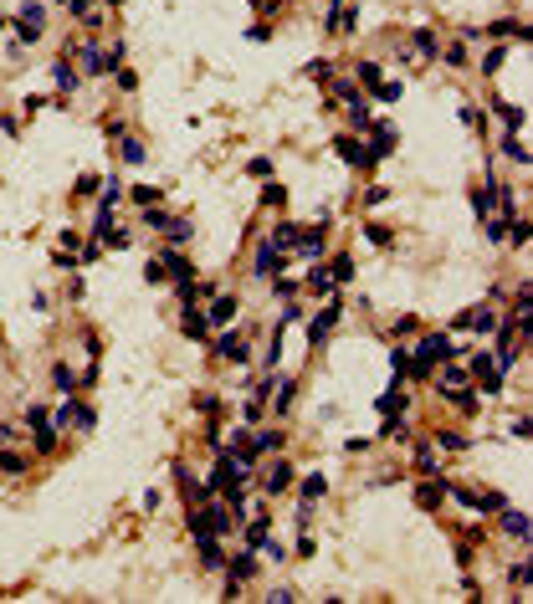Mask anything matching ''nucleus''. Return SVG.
Returning <instances> with one entry per match:
<instances>
[{
  "label": "nucleus",
  "instance_id": "39448f33",
  "mask_svg": "<svg viewBox=\"0 0 533 604\" xmlns=\"http://www.w3.org/2000/svg\"><path fill=\"white\" fill-rule=\"evenodd\" d=\"M498 512H503V533H508V538H518V543H528V538H533V533H528V528H533V523H528V512L508 507V502H503Z\"/></svg>",
  "mask_w": 533,
  "mask_h": 604
},
{
  "label": "nucleus",
  "instance_id": "aec40b11",
  "mask_svg": "<svg viewBox=\"0 0 533 604\" xmlns=\"http://www.w3.org/2000/svg\"><path fill=\"white\" fill-rule=\"evenodd\" d=\"M180 328H185V338L200 343V338L210 333V323H205V313H190V308H185V323H180Z\"/></svg>",
  "mask_w": 533,
  "mask_h": 604
},
{
  "label": "nucleus",
  "instance_id": "5fc2aeb1",
  "mask_svg": "<svg viewBox=\"0 0 533 604\" xmlns=\"http://www.w3.org/2000/svg\"><path fill=\"white\" fill-rule=\"evenodd\" d=\"M26 420H31L36 430H41V425H52V415H47V410H41V405H31V410H26Z\"/></svg>",
  "mask_w": 533,
  "mask_h": 604
},
{
  "label": "nucleus",
  "instance_id": "3c124183",
  "mask_svg": "<svg viewBox=\"0 0 533 604\" xmlns=\"http://www.w3.org/2000/svg\"><path fill=\"white\" fill-rule=\"evenodd\" d=\"M262 200H267V205H282V200H287V190H282V185H272V180H267V195H262Z\"/></svg>",
  "mask_w": 533,
  "mask_h": 604
},
{
  "label": "nucleus",
  "instance_id": "bb28decb",
  "mask_svg": "<svg viewBox=\"0 0 533 604\" xmlns=\"http://www.w3.org/2000/svg\"><path fill=\"white\" fill-rule=\"evenodd\" d=\"M93 231H98V241H103V236L113 231V205H108V200L98 205V215H93Z\"/></svg>",
  "mask_w": 533,
  "mask_h": 604
},
{
  "label": "nucleus",
  "instance_id": "09e8293b",
  "mask_svg": "<svg viewBox=\"0 0 533 604\" xmlns=\"http://www.w3.org/2000/svg\"><path fill=\"white\" fill-rule=\"evenodd\" d=\"M164 231H169V236H175V241H190V236H195V231H190V221H169Z\"/></svg>",
  "mask_w": 533,
  "mask_h": 604
},
{
  "label": "nucleus",
  "instance_id": "8fccbe9b",
  "mask_svg": "<svg viewBox=\"0 0 533 604\" xmlns=\"http://www.w3.org/2000/svg\"><path fill=\"white\" fill-rule=\"evenodd\" d=\"M482 390H487V395H498V390H503V374H498V369H487V374H482Z\"/></svg>",
  "mask_w": 533,
  "mask_h": 604
},
{
  "label": "nucleus",
  "instance_id": "72a5a7b5",
  "mask_svg": "<svg viewBox=\"0 0 533 604\" xmlns=\"http://www.w3.org/2000/svg\"><path fill=\"white\" fill-rule=\"evenodd\" d=\"M503 62H508V47H493V52H487V57H482V72H487V77H493V72L503 67Z\"/></svg>",
  "mask_w": 533,
  "mask_h": 604
},
{
  "label": "nucleus",
  "instance_id": "58836bf2",
  "mask_svg": "<svg viewBox=\"0 0 533 604\" xmlns=\"http://www.w3.org/2000/svg\"><path fill=\"white\" fill-rule=\"evenodd\" d=\"M123 159H129V164H144L149 154H144V144H139V139H123Z\"/></svg>",
  "mask_w": 533,
  "mask_h": 604
},
{
  "label": "nucleus",
  "instance_id": "f257e3e1",
  "mask_svg": "<svg viewBox=\"0 0 533 604\" xmlns=\"http://www.w3.org/2000/svg\"><path fill=\"white\" fill-rule=\"evenodd\" d=\"M333 149H338V159H344V164H359V169H374L379 159H385L379 149H369V144H354L349 134H338V139H333Z\"/></svg>",
  "mask_w": 533,
  "mask_h": 604
},
{
  "label": "nucleus",
  "instance_id": "79ce46f5",
  "mask_svg": "<svg viewBox=\"0 0 533 604\" xmlns=\"http://www.w3.org/2000/svg\"><path fill=\"white\" fill-rule=\"evenodd\" d=\"M144 221H149V226H159V231H164V226H169V215H164V210H159V205H144Z\"/></svg>",
  "mask_w": 533,
  "mask_h": 604
},
{
  "label": "nucleus",
  "instance_id": "2eb2a0df",
  "mask_svg": "<svg viewBox=\"0 0 533 604\" xmlns=\"http://www.w3.org/2000/svg\"><path fill=\"white\" fill-rule=\"evenodd\" d=\"M257 272H262V277H277V272H282V251H277L272 241L257 251Z\"/></svg>",
  "mask_w": 533,
  "mask_h": 604
},
{
  "label": "nucleus",
  "instance_id": "a19ab883",
  "mask_svg": "<svg viewBox=\"0 0 533 604\" xmlns=\"http://www.w3.org/2000/svg\"><path fill=\"white\" fill-rule=\"evenodd\" d=\"M241 415H246V425H257L267 410H262V400H246V405H241Z\"/></svg>",
  "mask_w": 533,
  "mask_h": 604
},
{
  "label": "nucleus",
  "instance_id": "7ed1b4c3",
  "mask_svg": "<svg viewBox=\"0 0 533 604\" xmlns=\"http://www.w3.org/2000/svg\"><path fill=\"white\" fill-rule=\"evenodd\" d=\"M374 410L385 415V436H390V430H400V410H405V395H400L395 384H390V390L379 395V405H374Z\"/></svg>",
  "mask_w": 533,
  "mask_h": 604
},
{
  "label": "nucleus",
  "instance_id": "13d9d810",
  "mask_svg": "<svg viewBox=\"0 0 533 604\" xmlns=\"http://www.w3.org/2000/svg\"><path fill=\"white\" fill-rule=\"evenodd\" d=\"M113 6H118V0H113Z\"/></svg>",
  "mask_w": 533,
  "mask_h": 604
},
{
  "label": "nucleus",
  "instance_id": "ddd939ff",
  "mask_svg": "<svg viewBox=\"0 0 533 604\" xmlns=\"http://www.w3.org/2000/svg\"><path fill=\"white\" fill-rule=\"evenodd\" d=\"M441 502H446V487H441V482H420V487H415V507H431V512H436Z\"/></svg>",
  "mask_w": 533,
  "mask_h": 604
},
{
  "label": "nucleus",
  "instance_id": "0eeeda50",
  "mask_svg": "<svg viewBox=\"0 0 533 604\" xmlns=\"http://www.w3.org/2000/svg\"><path fill=\"white\" fill-rule=\"evenodd\" d=\"M333 323H338V302H328V308L308 323V343H313V349H318V343H323V338L333 333Z\"/></svg>",
  "mask_w": 533,
  "mask_h": 604
},
{
  "label": "nucleus",
  "instance_id": "a18cd8bd",
  "mask_svg": "<svg viewBox=\"0 0 533 604\" xmlns=\"http://www.w3.org/2000/svg\"><path fill=\"white\" fill-rule=\"evenodd\" d=\"M466 369H472V379H482L487 369H493V359H487V354H472V364H466Z\"/></svg>",
  "mask_w": 533,
  "mask_h": 604
},
{
  "label": "nucleus",
  "instance_id": "f3484780",
  "mask_svg": "<svg viewBox=\"0 0 533 604\" xmlns=\"http://www.w3.org/2000/svg\"><path fill=\"white\" fill-rule=\"evenodd\" d=\"M308 292H313V297H328V292H333V272H328V267H313V272H308Z\"/></svg>",
  "mask_w": 533,
  "mask_h": 604
},
{
  "label": "nucleus",
  "instance_id": "9d476101",
  "mask_svg": "<svg viewBox=\"0 0 533 604\" xmlns=\"http://www.w3.org/2000/svg\"><path fill=\"white\" fill-rule=\"evenodd\" d=\"M231 318H236V297H210V313H205L210 328H226Z\"/></svg>",
  "mask_w": 533,
  "mask_h": 604
},
{
  "label": "nucleus",
  "instance_id": "de8ad7c7",
  "mask_svg": "<svg viewBox=\"0 0 533 604\" xmlns=\"http://www.w3.org/2000/svg\"><path fill=\"white\" fill-rule=\"evenodd\" d=\"M134 205H139V210H144V205H159V190H144V185H139V190H134Z\"/></svg>",
  "mask_w": 533,
  "mask_h": 604
},
{
  "label": "nucleus",
  "instance_id": "20e7f679",
  "mask_svg": "<svg viewBox=\"0 0 533 604\" xmlns=\"http://www.w3.org/2000/svg\"><path fill=\"white\" fill-rule=\"evenodd\" d=\"M359 77L369 82V93H374V98H390V103L400 98V82H385V77H379V67H374V62H359Z\"/></svg>",
  "mask_w": 533,
  "mask_h": 604
},
{
  "label": "nucleus",
  "instance_id": "c9c22d12",
  "mask_svg": "<svg viewBox=\"0 0 533 604\" xmlns=\"http://www.w3.org/2000/svg\"><path fill=\"white\" fill-rule=\"evenodd\" d=\"M415 52H420V57H436L441 47H436V36H431V31H415Z\"/></svg>",
  "mask_w": 533,
  "mask_h": 604
},
{
  "label": "nucleus",
  "instance_id": "4d7b16f0",
  "mask_svg": "<svg viewBox=\"0 0 533 604\" xmlns=\"http://www.w3.org/2000/svg\"><path fill=\"white\" fill-rule=\"evenodd\" d=\"M67 6H72V16H88V11H93V0H67Z\"/></svg>",
  "mask_w": 533,
  "mask_h": 604
},
{
  "label": "nucleus",
  "instance_id": "7c9ffc66",
  "mask_svg": "<svg viewBox=\"0 0 533 604\" xmlns=\"http://www.w3.org/2000/svg\"><path fill=\"white\" fill-rule=\"evenodd\" d=\"M323 492H328V482H323V477H318V471H313V477L303 482V502H318V497H323Z\"/></svg>",
  "mask_w": 533,
  "mask_h": 604
},
{
  "label": "nucleus",
  "instance_id": "423d86ee",
  "mask_svg": "<svg viewBox=\"0 0 533 604\" xmlns=\"http://www.w3.org/2000/svg\"><path fill=\"white\" fill-rule=\"evenodd\" d=\"M457 502L472 507V512H498L508 497H503V492H457Z\"/></svg>",
  "mask_w": 533,
  "mask_h": 604
},
{
  "label": "nucleus",
  "instance_id": "e433bc0d",
  "mask_svg": "<svg viewBox=\"0 0 533 604\" xmlns=\"http://www.w3.org/2000/svg\"><path fill=\"white\" fill-rule=\"evenodd\" d=\"M272 169H277L272 159H251V164H246V175H251V180H272Z\"/></svg>",
  "mask_w": 533,
  "mask_h": 604
},
{
  "label": "nucleus",
  "instance_id": "c85d7f7f",
  "mask_svg": "<svg viewBox=\"0 0 533 604\" xmlns=\"http://www.w3.org/2000/svg\"><path fill=\"white\" fill-rule=\"evenodd\" d=\"M503 154L513 159V164H528V149H523V144L513 139V128H508V139H503Z\"/></svg>",
  "mask_w": 533,
  "mask_h": 604
},
{
  "label": "nucleus",
  "instance_id": "a878e982",
  "mask_svg": "<svg viewBox=\"0 0 533 604\" xmlns=\"http://www.w3.org/2000/svg\"><path fill=\"white\" fill-rule=\"evenodd\" d=\"M246 446H251V451H277V446H282V430H262V436H246Z\"/></svg>",
  "mask_w": 533,
  "mask_h": 604
},
{
  "label": "nucleus",
  "instance_id": "f8f14e48",
  "mask_svg": "<svg viewBox=\"0 0 533 604\" xmlns=\"http://www.w3.org/2000/svg\"><path fill=\"white\" fill-rule=\"evenodd\" d=\"M457 328H472V333H493V308H472L457 318Z\"/></svg>",
  "mask_w": 533,
  "mask_h": 604
},
{
  "label": "nucleus",
  "instance_id": "5701e85b",
  "mask_svg": "<svg viewBox=\"0 0 533 604\" xmlns=\"http://www.w3.org/2000/svg\"><path fill=\"white\" fill-rule=\"evenodd\" d=\"M41 21H47V11H41L36 0H26V6H21V21H16V26H31V31H41Z\"/></svg>",
  "mask_w": 533,
  "mask_h": 604
},
{
  "label": "nucleus",
  "instance_id": "412c9836",
  "mask_svg": "<svg viewBox=\"0 0 533 604\" xmlns=\"http://www.w3.org/2000/svg\"><path fill=\"white\" fill-rule=\"evenodd\" d=\"M216 354H221V359H246V343H241L236 333H221V338H216Z\"/></svg>",
  "mask_w": 533,
  "mask_h": 604
},
{
  "label": "nucleus",
  "instance_id": "4be33fe9",
  "mask_svg": "<svg viewBox=\"0 0 533 604\" xmlns=\"http://www.w3.org/2000/svg\"><path fill=\"white\" fill-rule=\"evenodd\" d=\"M195 543H200V558H205V569H221V543H216V533L195 538Z\"/></svg>",
  "mask_w": 533,
  "mask_h": 604
},
{
  "label": "nucleus",
  "instance_id": "9b49d317",
  "mask_svg": "<svg viewBox=\"0 0 533 604\" xmlns=\"http://www.w3.org/2000/svg\"><path fill=\"white\" fill-rule=\"evenodd\" d=\"M159 267H164V272H175V277H180V282H195V267H190V262H185V256H180L175 246H164V256H159Z\"/></svg>",
  "mask_w": 533,
  "mask_h": 604
},
{
  "label": "nucleus",
  "instance_id": "4c0bfd02",
  "mask_svg": "<svg viewBox=\"0 0 533 604\" xmlns=\"http://www.w3.org/2000/svg\"><path fill=\"white\" fill-rule=\"evenodd\" d=\"M72 420H77V425H82V430H93V425H98V410H93V405H82V400H77V415H72Z\"/></svg>",
  "mask_w": 533,
  "mask_h": 604
},
{
  "label": "nucleus",
  "instance_id": "393cba45",
  "mask_svg": "<svg viewBox=\"0 0 533 604\" xmlns=\"http://www.w3.org/2000/svg\"><path fill=\"white\" fill-rule=\"evenodd\" d=\"M297 236H303V231H297L292 221H282V226L272 231V246H277V251H282V246H297Z\"/></svg>",
  "mask_w": 533,
  "mask_h": 604
},
{
  "label": "nucleus",
  "instance_id": "864d4df0",
  "mask_svg": "<svg viewBox=\"0 0 533 604\" xmlns=\"http://www.w3.org/2000/svg\"><path fill=\"white\" fill-rule=\"evenodd\" d=\"M333 98H344V103H354V98H359V88H354V82H333Z\"/></svg>",
  "mask_w": 533,
  "mask_h": 604
},
{
  "label": "nucleus",
  "instance_id": "c03bdc74",
  "mask_svg": "<svg viewBox=\"0 0 533 604\" xmlns=\"http://www.w3.org/2000/svg\"><path fill=\"white\" fill-rule=\"evenodd\" d=\"M21 466H26V461H21V456H16V451H0V471H11V477H16V471H21Z\"/></svg>",
  "mask_w": 533,
  "mask_h": 604
},
{
  "label": "nucleus",
  "instance_id": "6e6d98bb",
  "mask_svg": "<svg viewBox=\"0 0 533 604\" xmlns=\"http://www.w3.org/2000/svg\"><path fill=\"white\" fill-rule=\"evenodd\" d=\"M365 236H369L374 246H385V241H390V231H385V226H365Z\"/></svg>",
  "mask_w": 533,
  "mask_h": 604
},
{
  "label": "nucleus",
  "instance_id": "4468645a",
  "mask_svg": "<svg viewBox=\"0 0 533 604\" xmlns=\"http://www.w3.org/2000/svg\"><path fill=\"white\" fill-rule=\"evenodd\" d=\"M251 574H257V548H246V553L231 558V579H236V584H246Z\"/></svg>",
  "mask_w": 533,
  "mask_h": 604
},
{
  "label": "nucleus",
  "instance_id": "37998d69",
  "mask_svg": "<svg viewBox=\"0 0 533 604\" xmlns=\"http://www.w3.org/2000/svg\"><path fill=\"white\" fill-rule=\"evenodd\" d=\"M52 446H57V430L41 425V430H36V451H52Z\"/></svg>",
  "mask_w": 533,
  "mask_h": 604
},
{
  "label": "nucleus",
  "instance_id": "f704fd0d",
  "mask_svg": "<svg viewBox=\"0 0 533 604\" xmlns=\"http://www.w3.org/2000/svg\"><path fill=\"white\" fill-rule=\"evenodd\" d=\"M72 415H77V400H67L62 410H52V430H62V425H72Z\"/></svg>",
  "mask_w": 533,
  "mask_h": 604
},
{
  "label": "nucleus",
  "instance_id": "c756f323",
  "mask_svg": "<svg viewBox=\"0 0 533 604\" xmlns=\"http://www.w3.org/2000/svg\"><path fill=\"white\" fill-rule=\"evenodd\" d=\"M493 185H498V180H487V190H477V195H472V210L482 215V221H487V210H493Z\"/></svg>",
  "mask_w": 533,
  "mask_h": 604
},
{
  "label": "nucleus",
  "instance_id": "ea45409f",
  "mask_svg": "<svg viewBox=\"0 0 533 604\" xmlns=\"http://www.w3.org/2000/svg\"><path fill=\"white\" fill-rule=\"evenodd\" d=\"M52 379H57V390H72V384H77V374L67 369V364H57V369H52Z\"/></svg>",
  "mask_w": 533,
  "mask_h": 604
},
{
  "label": "nucleus",
  "instance_id": "49530a36",
  "mask_svg": "<svg viewBox=\"0 0 533 604\" xmlns=\"http://www.w3.org/2000/svg\"><path fill=\"white\" fill-rule=\"evenodd\" d=\"M118 62H123V47H113V52H103V57H98V72H108V67H118Z\"/></svg>",
  "mask_w": 533,
  "mask_h": 604
},
{
  "label": "nucleus",
  "instance_id": "dca6fc26",
  "mask_svg": "<svg viewBox=\"0 0 533 604\" xmlns=\"http://www.w3.org/2000/svg\"><path fill=\"white\" fill-rule=\"evenodd\" d=\"M267 538H272V517L262 512V517H257V523H251V528H246V548H267Z\"/></svg>",
  "mask_w": 533,
  "mask_h": 604
},
{
  "label": "nucleus",
  "instance_id": "1a4fd4ad",
  "mask_svg": "<svg viewBox=\"0 0 533 604\" xmlns=\"http://www.w3.org/2000/svg\"><path fill=\"white\" fill-rule=\"evenodd\" d=\"M292 251L303 256V262H318V256H323V226L303 231V236H297V246H292Z\"/></svg>",
  "mask_w": 533,
  "mask_h": 604
},
{
  "label": "nucleus",
  "instance_id": "473e14b6",
  "mask_svg": "<svg viewBox=\"0 0 533 604\" xmlns=\"http://www.w3.org/2000/svg\"><path fill=\"white\" fill-rule=\"evenodd\" d=\"M498 113L508 118V128H523V123H528V113H523V108H513V103H498Z\"/></svg>",
  "mask_w": 533,
  "mask_h": 604
},
{
  "label": "nucleus",
  "instance_id": "2f4dec72",
  "mask_svg": "<svg viewBox=\"0 0 533 604\" xmlns=\"http://www.w3.org/2000/svg\"><path fill=\"white\" fill-rule=\"evenodd\" d=\"M333 282H354V262H349V256H333Z\"/></svg>",
  "mask_w": 533,
  "mask_h": 604
},
{
  "label": "nucleus",
  "instance_id": "6ab92c4d",
  "mask_svg": "<svg viewBox=\"0 0 533 604\" xmlns=\"http://www.w3.org/2000/svg\"><path fill=\"white\" fill-rule=\"evenodd\" d=\"M52 82H57V93H77V72H72V62H57V67H52Z\"/></svg>",
  "mask_w": 533,
  "mask_h": 604
},
{
  "label": "nucleus",
  "instance_id": "6e6552de",
  "mask_svg": "<svg viewBox=\"0 0 533 604\" xmlns=\"http://www.w3.org/2000/svg\"><path fill=\"white\" fill-rule=\"evenodd\" d=\"M441 390L446 395H457V390H466V384H472V369H466V364H452V359H446V369H441Z\"/></svg>",
  "mask_w": 533,
  "mask_h": 604
},
{
  "label": "nucleus",
  "instance_id": "b1692460",
  "mask_svg": "<svg viewBox=\"0 0 533 604\" xmlns=\"http://www.w3.org/2000/svg\"><path fill=\"white\" fill-rule=\"evenodd\" d=\"M369 134H374L369 149H379V154H385V149H395V128H390V123H369Z\"/></svg>",
  "mask_w": 533,
  "mask_h": 604
},
{
  "label": "nucleus",
  "instance_id": "f03ea898",
  "mask_svg": "<svg viewBox=\"0 0 533 604\" xmlns=\"http://www.w3.org/2000/svg\"><path fill=\"white\" fill-rule=\"evenodd\" d=\"M190 533L205 538V533H231V512L226 507H200V512H190Z\"/></svg>",
  "mask_w": 533,
  "mask_h": 604
},
{
  "label": "nucleus",
  "instance_id": "a211bd4d",
  "mask_svg": "<svg viewBox=\"0 0 533 604\" xmlns=\"http://www.w3.org/2000/svg\"><path fill=\"white\" fill-rule=\"evenodd\" d=\"M420 349H425V354H431L436 364H441V359H452V333H431V338H425V343H420Z\"/></svg>",
  "mask_w": 533,
  "mask_h": 604
},
{
  "label": "nucleus",
  "instance_id": "cd10ccee",
  "mask_svg": "<svg viewBox=\"0 0 533 604\" xmlns=\"http://www.w3.org/2000/svg\"><path fill=\"white\" fill-rule=\"evenodd\" d=\"M287 482H292V466H282V461H277V466H272V477H267V497H272V492H282Z\"/></svg>",
  "mask_w": 533,
  "mask_h": 604
},
{
  "label": "nucleus",
  "instance_id": "603ef678",
  "mask_svg": "<svg viewBox=\"0 0 533 604\" xmlns=\"http://www.w3.org/2000/svg\"><path fill=\"white\" fill-rule=\"evenodd\" d=\"M390 333H395V338H411V333H415V318H395Z\"/></svg>",
  "mask_w": 533,
  "mask_h": 604
}]
</instances>
